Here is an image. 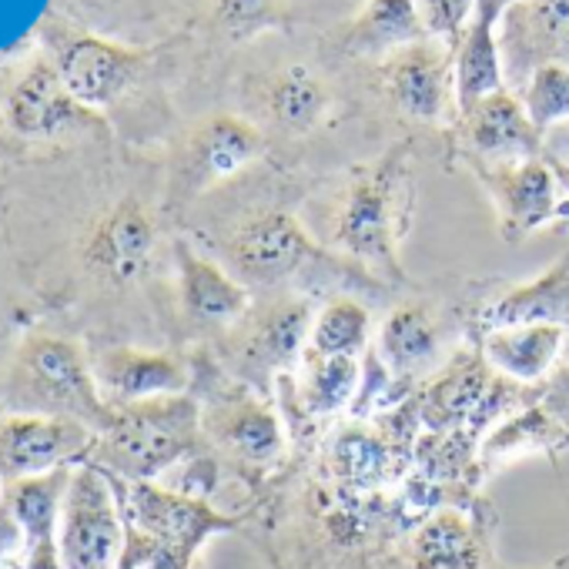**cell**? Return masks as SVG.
<instances>
[{
    "label": "cell",
    "instance_id": "6da1fadb",
    "mask_svg": "<svg viewBox=\"0 0 569 569\" xmlns=\"http://www.w3.org/2000/svg\"><path fill=\"white\" fill-rule=\"evenodd\" d=\"M409 154L399 148L366 171L339 204L332 218V248L386 281H406L399 244L412 218V178Z\"/></svg>",
    "mask_w": 569,
    "mask_h": 569
},
{
    "label": "cell",
    "instance_id": "7a4b0ae2",
    "mask_svg": "<svg viewBox=\"0 0 569 569\" xmlns=\"http://www.w3.org/2000/svg\"><path fill=\"white\" fill-rule=\"evenodd\" d=\"M201 446V409L184 396L118 406L111 426L98 436L94 456L108 476L121 482H154L161 472Z\"/></svg>",
    "mask_w": 569,
    "mask_h": 569
},
{
    "label": "cell",
    "instance_id": "3957f363",
    "mask_svg": "<svg viewBox=\"0 0 569 569\" xmlns=\"http://www.w3.org/2000/svg\"><path fill=\"white\" fill-rule=\"evenodd\" d=\"M221 258L224 268L244 284V289H271L296 278L302 268L319 264V268H346L352 264L349 258L316 244V238L306 231V224L281 208L258 211L244 221H238L224 238H221Z\"/></svg>",
    "mask_w": 569,
    "mask_h": 569
},
{
    "label": "cell",
    "instance_id": "277c9868",
    "mask_svg": "<svg viewBox=\"0 0 569 569\" xmlns=\"http://www.w3.org/2000/svg\"><path fill=\"white\" fill-rule=\"evenodd\" d=\"M14 389L34 409V416L78 419L98 436L111 426L114 409L104 402L94 369L84 352L68 339H31L14 366Z\"/></svg>",
    "mask_w": 569,
    "mask_h": 569
},
{
    "label": "cell",
    "instance_id": "5b68a950",
    "mask_svg": "<svg viewBox=\"0 0 569 569\" xmlns=\"http://www.w3.org/2000/svg\"><path fill=\"white\" fill-rule=\"evenodd\" d=\"M124 539L128 522L114 479L101 466H78L58 519L61 569H118Z\"/></svg>",
    "mask_w": 569,
    "mask_h": 569
},
{
    "label": "cell",
    "instance_id": "8992f818",
    "mask_svg": "<svg viewBox=\"0 0 569 569\" xmlns=\"http://www.w3.org/2000/svg\"><path fill=\"white\" fill-rule=\"evenodd\" d=\"M312 326L316 309L306 296H278L274 302L258 306L228 336L231 376L264 392L274 376L292 372L302 362Z\"/></svg>",
    "mask_w": 569,
    "mask_h": 569
},
{
    "label": "cell",
    "instance_id": "52a82bcc",
    "mask_svg": "<svg viewBox=\"0 0 569 569\" xmlns=\"http://www.w3.org/2000/svg\"><path fill=\"white\" fill-rule=\"evenodd\" d=\"M114 486L121 492L118 479H114ZM121 509H124L128 526L148 532L151 539H158L191 559L204 539H211L214 532H231L244 522V516H224L208 499L188 496L181 489H164L158 482H124Z\"/></svg>",
    "mask_w": 569,
    "mask_h": 569
},
{
    "label": "cell",
    "instance_id": "ba28073f",
    "mask_svg": "<svg viewBox=\"0 0 569 569\" xmlns=\"http://www.w3.org/2000/svg\"><path fill=\"white\" fill-rule=\"evenodd\" d=\"M201 432L251 479H264L284 459V426L261 396H221V402L201 416Z\"/></svg>",
    "mask_w": 569,
    "mask_h": 569
},
{
    "label": "cell",
    "instance_id": "9c48e42d",
    "mask_svg": "<svg viewBox=\"0 0 569 569\" xmlns=\"http://www.w3.org/2000/svg\"><path fill=\"white\" fill-rule=\"evenodd\" d=\"M91 426L64 416H14L0 422V476L8 482L68 469L78 456L94 449Z\"/></svg>",
    "mask_w": 569,
    "mask_h": 569
},
{
    "label": "cell",
    "instance_id": "30bf717a",
    "mask_svg": "<svg viewBox=\"0 0 569 569\" xmlns=\"http://www.w3.org/2000/svg\"><path fill=\"white\" fill-rule=\"evenodd\" d=\"M496 372L482 359L479 346L456 352L419 396V419L429 432H476V419L492 392Z\"/></svg>",
    "mask_w": 569,
    "mask_h": 569
},
{
    "label": "cell",
    "instance_id": "8fae6325",
    "mask_svg": "<svg viewBox=\"0 0 569 569\" xmlns=\"http://www.w3.org/2000/svg\"><path fill=\"white\" fill-rule=\"evenodd\" d=\"M482 181L492 191L502 241H522L559 214L556 178L539 158L492 164L482 171Z\"/></svg>",
    "mask_w": 569,
    "mask_h": 569
},
{
    "label": "cell",
    "instance_id": "7c38bea8",
    "mask_svg": "<svg viewBox=\"0 0 569 569\" xmlns=\"http://www.w3.org/2000/svg\"><path fill=\"white\" fill-rule=\"evenodd\" d=\"M476 332L509 326H562L569 329V248L532 281L502 284L469 319Z\"/></svg>",
    "mask_w": 569,
    "mask_h": 569
},
{
    "label": "cell",
    "instance_id": "4fadbf2b",
    "mask_svg": "<svg viewBox=\"0 0 569 569\" xmlns=\"http://www.w3.org/2000/svg\"><path fill=\"white\" fill-rule=\"evenodd\" d=\"M439 349L442 329L429 306L402 302L382 319L372 362L386 372L389 382L409 386L416 379H432L439 372Z\"/></svg>",
    "mask_w": 569,
    "mask_h": 569
},
{
    "label": "cell",
    "instance_id": "5bb4252c",
    "mask_svg": "<svg viewBox=\"0 0 569 569\" xmlns=\"http://www.w3.org/2000/svg\"><path fill=\"white\" fill-rule=\"evenodd\" d=\"M178 254V284L184 316L198 326L234 329L251 312V292L218 261L198 254L188 241L174 244Z\"/></svg>",
    "mask_w": 569,
    "mask_h": 569
},
{
    "label": "cell",
    "instance_id": "9a60e30c",
    "mask_svg": "<svg viewBox=\"0 0 569 569\" xmlns=\"http://www.w3.org/2000/svg\"><path fill=\"white\" fill-rule=\"evenodd\" d=\"M94 379L111 409L164 399V396H184L191 386V372L184 362H178L174 356L138 352V349L104 352L94 366Z\"/></svg>",
    "mask_w": 569,
    "mask_h": 569
},
{
    "label": "cell",
    "instance_id": "2e32d148",
    "mask_svg": "<svg viewBox=\"0 0 569 569\" xmlns=\"http://www.w3.org/2000/svg\"><path fill=\"white\" fill-rule=\"evenodd\" d=\"M449 61L452 51L429 48L422 41L389 54L382 78L392 104L416 121H439L449 94Z\"/></svg>",
    "mask_w": 569,
    "mask_h": 569
},
{
    "label": "cell",
    "instance_id": "e0dca14e",
    "mask_svg": "<svg viewBox=\"0 0 569 569\" xmlns=\"http://www.w3.org/2000/svg\"><path fill=\"white\" fill-rule=\"evenodd\" d=\"M489 539L462 509L429 512L406 539V569H486Z\"/></svg>",
    "mask_w": 569,
    "mask_h": 569
},
{
    "label": "cell",
    "instance_id": "ac0fdd59",
    "mask_svg": "<svg viewBox=\"0 0 569 569\" xmlns=\"http://www.w3.org/2000/svg\"><path fill=\"white\" fill-rule=\"evenodd\" d=\"M466 141L479 158L489 161H526L536 158L539 131L526 114V104H519L512 94L496 91L476 101L469 111H462Z\"/></svg>",
    "mask_w": 569,
    "mask_h": 569
},
{
    "label": "cell",
    "instance_id": "d6986e66",
    "mask_svg": "<svg viewBox=\"0 0 569 569\" xmlns=\"http://www.w3.org/2000/svg\"><path fill=\"white\" fill-rule=\"evenodd\" d=\"M154 254V221L138 201L118 204L88 244V264L104 278L124 284L144 274Z\"/></svg>",
    "mask_w": 569,
    "mask_h": 569
},
{
    "label": "cell",
    "instance_id": "ffe728a7",
    "mask_svg": "<svg viewBox=\"0 0 569 569\" xmlns=\"http://www.w3.org/2000/svg\"><path fill=\"white\" fill-rule=\"evenodd\" d=\"M566 342L562 326H509L479 336V352L489 369L519 386L542 382L559 362Z\"/></svg>",
    "mask_w": 569,
    "mask_h": 569
},
{
    "label": "cell",
    "instance_id": "44dd1931",
    "mask_svg": "<svg viewBox=\"0 0 569 569\" xmlns=\"http://www.w3.org/2000/svg\"><path fill=\"white\" fill-rule=\"evenodd\" d=\"M134 68H138V58L131 51H121L94 38H81L68 44V51L61 54L58 74L78 104L98 108V104L114 101L128 88Z\"/></svg>",
    "mask_w": 569,
    "mask_h": 569
},
{
    "label": "cell",
    "instance_id": "7402d4cb",
    "mask_svg": "<svg viewBox=\"0 0 569 569\" xmlns=\"http://www.w3.org/2000/svg\"><path fill=\"white\" fill-rule=\"evenodd\" d=\"M512 0H476L472 24L456 51V98L459 114L469 111L486 94L502 91L499 54H496V24Z\"/></svg>",
    "mask_w": 569,
    "mask_h": 569
},
{
    "label": "cell",
    "instance_id": "603a6c76",
    "mask_svg": "<svg viewBox=\"0 0 569 569\" xmlns=\"http://www.w3.org/2000/svg\"><path fill=\"white\" fill-rule=\"evenodd\" d=\"M261 131L241 118L218 114L191 141V178L198 184L224 181L261 154Z\"/></svg>",
    "mask_w": 569,
    "mask_h": 569
},
{
    "label": "cell",
    "instance_id": "cb8c5ba5",
    "mask_svg": "<svg viewBox=\"0 0 569 569\" xmlns=\"http://www.w3.org/2000/svg\"><path fill=\"white\" fill-rule=\"evenodd\" d=\"M426 38L416 0H369L362 14L346 31V48L352 54H396Z\"/></svg>",
    "mask_w": 569,
    "mask_h": 569
},
{
    "label": "cell",
    "instance_id": "d4e9b609",
    "mask_svg": "<svg viewBox=\"0 0 569 569\" xmlns=\"http://www.w3.org/2000/svg\"><path fill=\"white\" fill-rule=\"evenodd\" d=\"M78 118V101L51 68H34L11 98V124L21 134H51Z\"/></svg>",
    "mask_w": 569,
    "mask_h": 569
},
{
    "label": "cell",
    "instance_id": "484cf974",
    "mask_svg": "<svg viewBox=\"0 0 569 569\" xmlns=\"http://www.w3.org/2000/svg\"><path fill=\"white\" fill-rule=\"evenodd\" d=\"M536 449L549 456L556 449H569V416L562 412V406L536 402L519 419H509L506 426H499L482 442V462L489 466L492 459H509V456L536 452Z\"/></svg>",
    "mask_w": 569,
    "mask_h": 569
},
{
    "label": "cell",
    "instance_id": "4316f807",
    "mask_svg": "<svg viewBox=\"0 0 569 569\" xmlns=\"http://www.w3.org/2000/svg\"><path fill=\"white\" fill-rule=\"evenodd\" d=\"M302 376H299V392H302V406L309 416L326 419L342 412L356 392H359V359L356 356H302Z\"/></svg>",
    "mask_w": 569,
    "mask_h": 569
},
{
    "label": "cell",
    "instance_id": "83f0119b",
    "mask_svg": "<svg viewBox=\"0 0 569 569\" xmlns=\"http://www.w3.org/2000/svg\"><path fill=\"white\" fill-rule=\"evenodd\" d=\"M268 108L274 114V121L281 128H289L296 134L312 131L326 111H329V88L306 68V64H292L284 68L271 88H268Z\"/></svg>",
    "mask_w": 569,
    "mask_h": 569
},
{
    "label": "cell",
    "instance_id": "f1b7e54d",
    "mask_svg": "<svg viewBox=\"0 0 569 569\" xmlns=\"http://www.w3.org/2000/svg\"><path fill=\"white\" fill-rule=\"evenodd\" d=\"M372 339V316L352 296H336L316 312V326L309 336L312 356H356L369 349Z\"/></svg>",
    "mask_w": 569,
    "mask_h": 569
},
{
    "label": "cell",
    "instance_id": "f546056e",
    "mask_svg": "<svg viewBox=\"0 0 569 569\" xmlns=\"http://www.w3.org/2000/svg\"><path fill=\"white\" fill-rule=\"evenodd\" d=\"M396 452L366 422H349L329 446V469L346 486H372L392 466Z\"/></svg>",
    "mask_w": 569,
    "mask_h": 569
},
{
    "label": "cell",
    "instance_id": "4dcf8cb0",
    "mask_svg": "<svg viewBox=\"0 0 569 569\" xmlns=\"http://www.w3.org/2000/svg\"><path fill=\"white\" fill-rule=\"evenodd\" d=\"M526 114L542 134L549 124L569 118V68L562 64H542L532 74V84L526 91Z\"/></svg>",
    "mask_w": 569,
    "mask_h": 569
},
{
    "label": "cell",
    "instance_id": "1f68e13d",
    "mask_svg": "<svg viewBox=\"0 0 569 569\" xmlns=\"http://www.w3.org/2000/svg\"><path fill=\"white\" fill-rule=\"evenodd\" d=\"M419 4V18L426 24V34L442 38L446 51H459L472 14H476V0H416Z\"/></svg>",
    "mask_w": 569,
    "mask_h": 569
},
{
    "label": "cell",
    "instance_id": "d6a6232c",
    "mask_svg": "<svg viewBox=\"0 0 569 569\" xmlns=\"http://www.w3.org/2000/svg\"><path fill=\"white\" fill-rule=\"evenodd\" d=\"M274 18V0H218V24L231 38H251Z\"/></svg>",
    "mask_w": 569,
    "mask_h": 569
},
{
    "label": "cell",
    "instance_id": "836d02e7",
    "mask_svg": "<svg viewBox=\"0 0 569 569\" xmlns=\"http://www.w3.org/2000/svg\"><path fill=\"white\" fill-rule=\"evenodd\" d=\"M526 18L542 41L559 44L569 38V0H529Z\"/></svg>",
    "mask_w": 569,
    "mask_h": 569
},
{
    "label": "cell",
    "instance_id": "e575fe53",
    "mask_svg": "<svg viewBox=\"0 0 569 569\" xmlns=\"http://www.w3.org/2000/svg\"><path fill=\"white\" fill-rule=\"evenodd\" d=\"M18 549H24V529L8 502V492L0 499V562H8L18 556Z\"/></svg>",
    "mask_w": 569,
    "mask_h": 569
},
{
    "label": "cell",
    "instance_id": "d590c367",
    "mask_svg": "<svg viewBox=\"0 0 569 569\" xmlns=\"http://www.w3.org/2000/svg\"><path fill=\"white\" fill-rule=\"evenodd\" d=\"M492 569H509V566H499V562H492ZM546 569H569V552H566V556H559L556 562H549Z\"/></svg>",
    "mask_w": 569,
    "mask_h": 569
},
{
    "label": "cell",
    "instance_id": "8d00e7d4",
    "mask_svg": "<svg viewBox=\"0 0 569 569\" xmlns=\"http://www.w3.org/2000/svg\"><path fill=\"white\" fill-rule=\"evenodd\" d=\"M4 482H8V479H4V476H0V499H4Z\"/></svg>",
    "mask_w": 569,
    "mask_h": 569
}]
</instances>
